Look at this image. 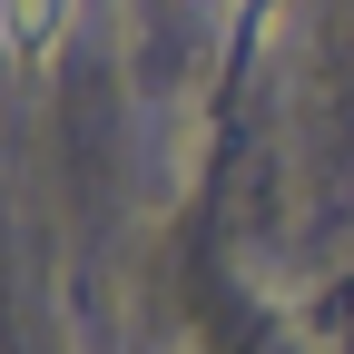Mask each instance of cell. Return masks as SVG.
Listing matches in <instances>:
<instances>
[{"label": "cell", "instance_id": "cell-1", "mask_svg": "<svg viewBox=\"0 0 354 354\" xmlns=\"http://www.w3.org/2000/svg\"><path fill=\"white\" fill-rule=\"evenodd\" d=\"M69 39V0H0V69H50Z\"/></svg>", "mask_w": 354, "mask_h": 354}]
</instances>
